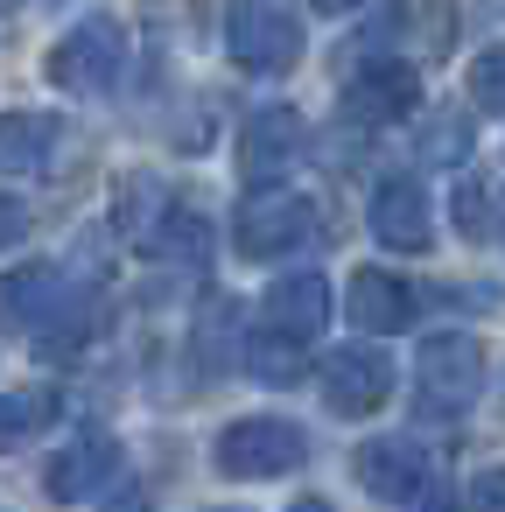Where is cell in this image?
<instances>
[{
  "label": "cell",
  "mask_w": 505,
  "mask_h": 512,
  "mask_svg": "<svg viewBox=\"0 0 505 512\" xmlns=\"http://www.w3.org/2000/svg\"><path fill=\"white\" fill-rule=\"evenodd\" d=\"M99 512H148V491H141V484H127V491H120V498H106Z\"/></svg>",
  "instance_id": "cb8c5ba5"
},
{
  "label": "cell",
  "mask_w": 505,
  "mask_h": 512,
  "mask_svg": "<svg viewBox=\"0 0 505 512\" xmlns=\"http://www.w3.org/2000/svg\"><path fill=\"white\" fill-rule=\"evenodd\" d=\"M344 309H351V323H358L365 337H393V330L414 323L421 295H414L400 274H386V267H358L351 288H344Z\"/></svg>",
  "instance_id": "8fae6325"
},
{
  "label": "cell",
  "mask_w": 505,
  "mask_h": 512,
  "mask_svg": "<svg viewBox=\"0 0 505 512\" xmlns=\"http://www.w3.org/2000/svg\"><path fill=\"white\" fill-rule=\"evenodd\" d=\"M470 106H477V113H505V43H491V50L470 64Z\"/></svg>",
  "instance_id": "ac0fdd59"
},
{
  "label": "cell",
  "mask_w": 505,
  "mask_h": 512,
  "mask_svg": "<svg viewBox=\"0 0 505 512\" xmlns=\"http://www.w3.org/2000/svg\"><path fill=\"white\" fill-rule=\"evenodd\" d=\"M463 512H505V470H484V477H470V498H463Z\"/></svg>",
  "instance_id": "7402d4cb"
},
{
  "label": "cell",
  "mask_w": 505,
  "mask_h": 512,
  "mask_svg": "<svg viewBox=\"0 0 505 512\" xmlns=\"http://www.w3.org/2000/svg\"><path fill=\"white\" fill-rule=\"evenodd\" d=\"M43 78H50L57 92H71V99H106V92H120V78H127V29L106 22V15L78 22V29L43 57Z\"/></svg>",
  "instance_id": "6da1fadb"
},
{
  "label": "cell",
  "mask_w": 505,
  "mask_h": 512,
  "mask_svg": "<svg viewBox=\"0 0 505 512\" xmlns=\"http://www.w3.org/2000/svg\"><path fill=\"white\" fill-rule=\"evenodd\" d=\"M64 274L50 260H29L15 274H0V330H43L57 309H64Z\"/></svg>",
  "instance_id": "7c38bea8"
},
{
  "label": "cell",
  "mask_w": 505,
  "mask_h": 512,
  "mask_svg": "<svg viewBox=\"0 0 505 512\" xmlns=\"http://www.w3.org/2000/svg\"><path fill=\"white\" fill-rule=\"evenodd\" d=\"M477 386H484V351H477L463 330H442V337H428V344H421V358H414L421 414L456 421V414L477 400Z\"/></svg>",
  "instance_id": "277c9868"
},
{
  "label": "cell",
  "mask_w": 505,
  "mask_h": 512,
  "mask_svg": "<svg viewBox=\"0 0 505 512\" xmlns=\"http://www.w3.org/2000/svg\"><path fill=\"white\" fill-rule=\"evenodd\" d=\"M15 239H29V204L0 197V246H15Z\"/></svg>",
  "instance_id": "603a6c76"
},
{
  "label": "cell",
  "mask_w": 505,
  "mask_h": 512,
  "mask_svg": "<svg viewBox=\"0 0 505 512\" xmlns=\"http://www.w3.org/2000/svg\"><path fill=\"white\" fill-rule=\"evenodd\" d=\"M57 155V120L43 113H0V176H43Z\"/></svg>",
  "instance_id": "9a60e30c"
},
{
  "label": "cell",
  "mask_w": 505,
  "mask_h": 512,
  "mask_svg": "<svg viewBox=\"0 0 505 512\" xmlns=\"http://www.w3.org/2000/svg\"><path fill=\"white\" fill-rule=\"evenodd\" d=\"M302 456H309V435L295 421H274V414L232 421L218 435V470L225 477H288V470H302Z\"/></svg>",
  "instance_id": "5b68a950"
},
{
  "label": "cell",
  "mask_w": 505,
  "mask_h": 512,
  "mask_svg": "<svg viewBox=\"0 0 505 512\" xmlns=\"http://www.w3.org/2000/svg\"><path fill=\"white\" fill-rule=\"evenodd\" d=\"M8 8H22V0H8Z\"/></svg>",
  "instance_id": "4316f807"
},
{
  "label": "cell",
  "mask_w": 505,
  "mask_h": 512,
  "mask_svg": "<svg viewBox=\"0 0 505 512\" xmlns=\"http://www.w3.org/2000/svg\"><path fill=\"white\" fill-rule=\"evenodd\" d=\"M393 393V358L379 344H344L330 365H323V400L337 414H372L379 400Z\"/></svg>",
  "instance_id": "30bf717a"
},
{
  "label": "cell",
  "mask_w": 505,
  "mask_h": 512,
  "mask_svg": "<svg viewBox=\"0 0 505 512\" xmlns=\"http://www.w3.org/2000/svg\"><path fill=\"white\" fill-rule=\"evenodd\" d=\"M225 50H232V64H246L260 78L295 71L302 64V22L281 0H232L225 8Z\"/></svg>",
  "instance_id": "7a4b0ae2"
},
{
  "label": "cell",
  "mask_w": 505,
  "mask_h": 512,
  "mask_svg": "<svg viewBox=\"0 0 505 512\" xmlns=\"http://www.w3.org/2000/svg\"><path fill=\"white\" fill-rule=\"evenodd\" d=\"M120 470V442L113 435H78L71 449H57V463H50V498H64V505H78V498H92L106 477Z\"/></svg>",
  "instance_id": "5bb4252c"
},
{
  "label": "cell",
  "mask_w": 505,
  "mask_h": 512,
  "mask_svg": "<svg viewBox=\"0 0 505 512\" xmlns=\"http://www.w3.org/2000/svg\"><path fill=\"white\" fill-rule=\"evenodd\" d=\"M253 372H260L267 386L295 379V372H302V344H295V337H260V351H253Z\"/></svg>",
  "instance_id": "ffe728a7"
},
{
  "label": "cell",
  "mask_w": 505,
  "mask_h": 512,
  "mask_svg": "<svg viewBox=\"0 0 505 512\" xmlns=\"http://www.w3.org/2000/svg\"><path fill=\"white\" fill-rule=\"evenodd\" d=\"M456 225H463V239H491V183H484V176H463V190H456Z\"/></svg>",
  "instance_id": "d6986e66"
},
{
  "label": "cell",
  "mask_w": 505,
  "mask_h": 512,
  "mask_svg": "<svg viewBox=\"0 0 505 512\" xmlns=\"http://www.w3.org/2000/svg\"><path fill=\"white\" fill-rule=\"evenodd\" d=\"M309 8H323V15H351V8H365V0H309Z\"/></svg>",
  "instance_id": "d4e9b609"
},
{
  "label": "cell",
  "mask_w": 505,
  "mask_h": 512,
  "mask_svg": "<svg viewBox=\"0 0 505 512\" xmlns=\"http://www.w3.org/2000/svg\"><path fill=\"white\" fill-rule=\"evenodd\" d=\"M50 414H57V400H50V393H0V449H15V442L43 435V428H50Z\"/></svg>",
  "instance_id": "e0dca14e"
},
{
  "label": "cell",
  "mask_w": 505,
  "mask_h": 512,
  "mask_svg": "<svg viewBox=\"0 0 505 512\" xmlns=\"http://www.w3.org/2000/svg\"><path fill=\"white\" fill-rule=\"evenodd\" d=\"M421 106V71L400 64V57H379V64H358L351 85H344V120L358 127H386V120H407Z\"/></svg>",
  "instance_id": "52a82bcc"
},
{
  "label": "cell",
  "mask_w": 505,
  "mask_h": 512,
  "mask_svg": "<svg viewBox=\"0 0 505 512\" xmlns=\"http://www.w3.org/2000/svg\"><path fill=\"white\" fill-rule=\"evenodd\" d=\"M288 512H330V505H323V498H295Z\"/></svg>",
  "instance_id": "484cf974"
},
{
  "label": "cell",
  "mask_w": 505,
  "mask_h": 512,
  "mask_svg": "<svg viewBox=\"0 0 505 512\" xmlns=\"http://www.w3.org/2000/svg\"><path fill=\"white\" fill-rule=\"evenodd\" d=\"M358 484L379 498V505H414L428 491V456L407 442V435H372L358 456H351Z\"/></svg>",
  "instance_id": "9c48e42d"
},
{
  "label": "cell",
  "mask_w": 505,
  "mask_h": 512,
  "mask_svg": "<svg viewBox=\"0 0 505 512\" xmlns=\"http://www.w3.org/2000/svg\"><path fill=\"white\" fill-rule=\"evenodd\" d=\"M463 148H470V127H463V120H442V127L421 134V155H428V162H463Z\"/></svg>",
  "instance_id": "44dd1931"
},
{
  "label": "cell",
  "mask_w": 505,
  "mask_h": 512,
  "mask_svg": "<svg viewBox=\"0 0 505 512\" xmlns=\"http://www.w3.org/2000/svg\"><path fill=\"white\" fill-rule=\"evenodd\" d=\"M302 162V113L295 106H260L239 134V176L253 190H281V176Z\"/></svg>",
  "instance_id": "8992f818"
},
{
  "label": "cell",
  "mask_w": 505,
  "mask_h": 512,
  "mask_svg": "<svg viewBox=\"0 0 505 512\" xmlns=\"http://www.w3.org/2000/svg\"><path fill=\"white\" fill-rule=\"evenodd\" d=\"M323 323H330V281L323 274H288L267 288V330L274 337L309 344V337H323Z\"/></svg>",
  "instance_id": "4fadbf2b"
},
{
  "label": "cell",
  "mask_w": 505,
  "mask_h": 512,
  "mask_svg": "<svg viewBox=\"0 0 505 512\" xmlns=\"http://www.w3.org/2000/svg\"><path fill=\"white\" fill-rule=\"evenodd\" d=\"M365 225H372V239L393 246V253H428V239H435L428 190H421L414 176H386V183L372 190V204H365Z\"/></svg>",
  "instance_id": "ba28073f"
},
{
  "label": "cell",
  "mask_w": 505,
  "mask_h": 512,
  "mask_svg": "<svg viewBox=\"0 0 505 512\" xmlns=\"http://www.w3.org/2000/svg\"><path fill=\"white\" fill-rule=\"evenodd\" d=\"M232 337H239V302L232 295H211L204 302V316H197V358L218 372V365H232L239 351H232Z\"/></svg>",
  "instance_id": "2e32d148"
},
{
  "label": "cell",
  "mask_w": 505,
  "mask_h": 512,
  "mask_svg": "<svg viewBox=\"0 0 505 512\" xmlns=\"http://www.w3.org/2000/svg\"><path fill=\"white\" fill-rule=\"evenodd\" d=\"M316 232H323V211H316L302 190H260V197L232 218V246H239L246 260H281V253H302Z\"/></svg>",
  "instance_id": "3957f363"
}]
</instances>
